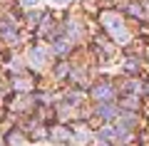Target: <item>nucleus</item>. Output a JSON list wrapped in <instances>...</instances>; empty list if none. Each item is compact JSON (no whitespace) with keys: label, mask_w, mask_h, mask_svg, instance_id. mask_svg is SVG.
I'll list each match as a JSON object with an SVG mask.
<instances>
[{"label":"nucleus","mask_w":149,"mask_h":146,"mask_svg":"<svg viewBox=\"0 0 149 146\" xmlns=\"http://www.w3.org/2000/svg\"><path fill=\"white\" fill-rule=\"evenodd\" d=\"M55 3H57V5H65V3H67V0H55Z\"/></svg>","instance_id":"obj_2"},{"label":"nucleus","mask_w":149,"mask_h":146,"mask_svg":"<svg viewBox=\"0 0 149 146\" xmlns=\"http://www.w3.org/2000/svg\"><path fill=\"white\" fill-rule=\"evenodd\" d=\"M25 5H37V0H25Z\"/></svg>","instance_id":"obj_1"}]
</instances>
